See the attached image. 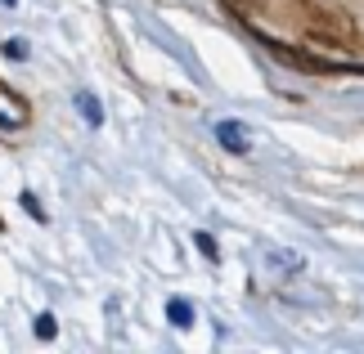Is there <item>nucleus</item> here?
<instances>
[{"mask_svg": "<svg viewBox=\"0 0 364 354\" xmlns=\"http://www.w3.org/2000/svg\"><path fill=\"white\" fill-rule=\"evenodd\" d=\"M36 332H41V336H54V319L41 314V319H36Z\"/></svg>", "mask_w": 364, "mask_h": 354, "instance_id": "423d86ee", "label": "nucleus"}, {"mask_svg": "<svg viewBox=\"0 0 364 354\" xmlns=\"http://www.w3.org/2000/svg\"><path fill=\"white\" fill-rule=\"evenodd\" d=\"M77 104H81V112H86V117H90L95 126H100V104H95V99H90V94H81V99H77Z\"/></svg>", "mask_w": 364, "mask_h": 354, "instance_id": "20e7f679", "label": "nucleus"}, {"mask_svg": "<svg viewBox=\"0 0 364 354\" xmlns=\"http://www.w3.org/2000/svg\"><path fill=\"white\" fill-rule=\"evenodd\" d=\"M27 121H32V108H27V99L0 81V131H23Z\"/></svg>", "mask_w": 364, "mask_h": 354, "instance_id": "f257e3e1", "label": "nucleus"}, {"mask_svg": "<svg viewBox=\"0 0 364 354\" xmlns=\"http://www.w3.org/2000/svg\"><path fill=\"white\" fill-rule=\"evenodd\" d=\"M5 5H14V0H5Z\"/></svg>", "mask_w": 364, "mask_h": 354, "instance_id": "0eeeda50", "label": "nucleus"}, {"mask_svg": "<svg viewBox=\"0 0 364 354\" xmlns=\"http://www.w3.org/2000/svg\"><path fill=\"white\" fill-rule=\"evenodd\" d=\"M216 139H220L230 153H247V131H243L239 121H220V126H216Z\"/></svg>", "mask_w": 364, "mask_h": 354, "instance_id": "f03ea898", "label": "nucleus"}, {"mask_svg": "<svg viewBox=\"0 0 364 354\" xmlns=\"http://www.w3.org/2000/svg\"><path fill=\"white\" fill-rule=\"evenodd\" d=\"M166 314H171L176 328H189V323H193V309H189L185 301H171V305H166Z\"/></svg>", "mask_w": 364, "mask_h": 354, "instance_id": "7ed1b4c3", "label": "nucleus"}, {"mask_svg": "<svg viewBox=\"0 0 364 354\" xmlns=\"http://www.w3.org/2000/svg\"><path fill=\"white\" fill-rule=\"evenodd\" d=\"M193 243H198V251H203L207 260H216V256H220V251H216V243H212V238H207V233H198V238H193Z\"/></svg>", "mask_w": 364, "mask_h": 354, "instance_id": "39448f33", "label": "nucleus"}]
</instances>
